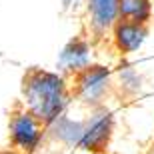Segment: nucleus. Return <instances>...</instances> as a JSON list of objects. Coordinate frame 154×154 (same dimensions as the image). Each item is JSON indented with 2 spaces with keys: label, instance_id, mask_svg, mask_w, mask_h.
<instances>
[{
  "label": "nucleus",
  "instance_id": "f257e3e1",
  "mask_svg": "<svg viewBox=\"0 0 154 154\" xmlns=\"http://www.w3.org/2000/svg\"><path fill=\"white\" fill-rule=\"evenodd\" d=\"M70 94V86L60 72L32 66L22 76L24 106L38 116L46 126L54 124L64 114Z\"/></svg>",
  "mask_w": 154,
  "mask_h": 154
},
{
  "label": "nucleus",
  "instance_id": "f03ea898",
  "mask_svg": "<svg viewBox=\"0 0 154 154\" xmlns=\"http://www.w3.org/2000/svg\"><path fill=\"white\" fill-rule=\"evenodd\" d=\"M68 78L72 82L68 84L70 92L90 108H100L110 96L112 86H114L110 70L102 64H88L86 68L70 74Z\"/></svg>",
  "mask_w": 154,
  "mask_h": 154
},
{
  "label": "nucleus",
  "instance_id": "7ed1b4c3",
  "mask_svg": "<svg viewBox=\"0 0 154 154\" xmlns=\"http://www.w3.org/2000/svg\"><path fill=\"white\" fill-rule=\"evenodd\" d=\"M8 130H10V142L14 148H18L20 152H32L34 148H38L40 140L44 136L46 124L24 106L12 112Z\"/></svg>",
  "mask_w": 154,
  "mask_h": 154
},
{
  "label": "nucleus",
  "instance_id": "20e7f679",
  "mask_svg": "<svg viewBox=\"0 0 154 154\" xmlns=\"http://www.w3.org/2000/svg\"><path fill=\"white\" fill-rule=\"evenodd\" d=\"M120 0H86V34L92 42L110 36L118 22Z\"/></svg>",
  "mask_w": 154,
  "mask_h": 154
},
{
  "label": "nucleus",
  "instance_id": "39448f33",
  "mask_svg": "<svg viewBox=\"0 0 154 154\" xmlns=\"http://www.w3.org/2000/svg\"><path fill=\"white\" fill-rule=\"evenodd\" d=\"M90 52H92V40L88 38V34L74 36L60 52V58H58L60 72L64 76H70L78 70L86 68L88 64H92Z\"/></svg>",
  "mask_w": 154,
  "mask_h": 154
},
{
  "label": "nucleus",
  "instance_id": "423d86ee",
  "mask_svg": "<svg viewBox=\"0 0 154 154\" xmlns=\"http://www.w3.org/2000/svg\"><path fill=\"white\" fill-rule=\"evenodd\" d=\"M148 36V26L146 24L130 22V20H118L112 26L110 32V42L120 54H132L144 44Z\"/></svg>",
  "mask_w": 154,
  "mask_h": 154
},
{
  "label": "nucleus",
  "instance_id": "0eeeda50",
  "mask_svg": "<svg viewBox=\"0 0 154 154\" xmlns=\"http://www.w3.org/2000/svg\"><path fill=\"white\" fill-rule=\"evenodd\" d=\"M118 20L146 24L152 20V0H120Z\"/></svg>",
  "mask_w": 154,
  "mask_h": 154
},
{
  "label": "nucleus",
  "instance_id": "6e6552de",
  "mask_svg": "<svg viewBox=\"0 0 154 154\" xmlns=\"http://www.w3.org/2000/svg\"><path fill=\"white\" fill-rule=\"evenodd\" d=\"M8 154H10V152H8Z\"/></svg>",
  "mask_w": 154,
  "mask_h": 154
}]
</instances>
